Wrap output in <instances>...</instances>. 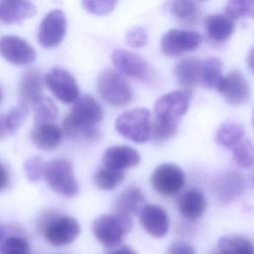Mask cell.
<instances>
[{
  "label": "cell",
  "instance_id": "7a4b0ae2",
  "mask_svg": "<svg viewBox=\"0 0 254 254\" xmlns=\"http://www.w3.org/2000/svg\"><path fill=\"white\" fill-rule=\"evenodd\" d=\"M103 118V109L89 94H83L73 103L70 112L63 121L64 134L71 139L96 140L99 132L96 124Z\"/></svg>",
  "mask_w": 254,
  "mask_h": 254
},
{
  "label": "cell",
  "instance_id": "836d02e7",
  "mask_svg": "<svg viewBox=\"0 0 254 254\" xmlns=\"http://www.w3.org/2000/svg\"><path fill=\"white\" fill-rule=\"evenodd\" d=\"M1 254H31L29 242L21 236L13 235L1 243Z\"/></svg>",
  "mask_w": 254,
  "mask_h": 254
},
{
  "label": "cell",
  "instance_id": "603a6c76",
  "mask_svg": "<svg viewBox=\"0 0 254 254\" xmlns=\"http://www.w3.org/2000/svg\"><path fill=\"white\" fill-rule=\"evenodd\" d=\"M37 12L36 6L30 1H3L0 3V19L6 24L21 22Z\"/></svg>",
  "mask_w": 254,
  "mask_h": 254
},
{
  "label": "cell",
  "instance_id": "277c9868",
  "mask_svg": "<svg viewBox=\"0 0 254 254\" xmlns=\"http://www.w3.org/2000/svg\"><path fill=\"white\" fill-rule=\"evenodd\" d=\"M117 132L135 143L147 142L153 132L152 115L149 109L139 107L120 114L115 122Z\"/></svg>",
  "mask_w": 254,
  "mask_h": 254
},
{
  "label": "cell",
  "instance_id": "4fadbf2b",
  "mask_svg": "<svg viewBox=\"0 0 254 254\" xmlns=\"http://www.w3.org/2000/svg\"><path fill=\"white\" fill-rule=\"evenodd\" d=\"M211 189L216 199L220 203L227 204L244 191L245 180L240 173L234 170H226L213 179Z\"/></svg>",
  "mask_w": 254,
  "mask_h": 254
},
{
  "label": "cell",
  "instance_id": "ab89813d",
  "mask_svg": "<svg viewBox=\"0 0 254 254\" xmlns=\"http://www.w3.org/2000/svg\"><path fill=\"white\" fill-rule=\"evenodd\" d=\"M107 254H137V253L131 247H129L127 245H124V246H121L118 249H115L111 252H108Z\"/></svg>",
  "mask_w": 254,
  "mask_h": 254
},
{
  "label": "cell",
  "instance_id": "7bdbcfd3",
  "mask_svg": "<svg viewBox=\"0 0 254 254\" xmlns=\"http://www.w3.org/2000/svg\"><path fill=\"white\" fill-rule=\"evenodd\" d=\"M3 236H4V228L0 225V242H1L2 239H3Z\"/></svg>",
  "mask_w": 254,
  "mask_h": 254
},
{
  "label": "cell",
  "instance_id": "6da1fadb",
  "mask_svg": "<svg viewBox=\"0 0 254 254\" xmlns=\"http://www.w3.org/2000/svg\"><path fill=\"white\" fill-rule=\"evenodd\" d=\"M190 99V93L180 89L168 92L156 101L152 135L157 143L169 140L177 133L180 120L189 109Z\"/></svg>",
  "mask_w": 254,
  "mask_h": 254
},
{
  "label": "cell",
  "instance_id": "9a60e30c",
  "mask_svg": "<svg viewBox=\"0 0 254 254\" xmlns=\"http://www.w3.org/2000/svg\"><path fill=\"white\" fill-rule=\"evenodd\" d=\"M112 62L121 73L137 79H145L150 71L148 63L142 57L126 50H115Z\"/></svg>",
  "mask_w": 254,
  "mask_h": 254
},
{
  "label": "cell",
  "instance_id": "e0dca14e",
  "mask_svg": "<svg viewBox=\"0 0 254 254\" xmlns=\"http://www.w3.org/2000/svg\"><path fill=\"white\" fill-rule=\"evenodd\" d=\"M140 222L152 236L164 237L169 230V217L166 210L157 204H145L140 211Z\"/></svg>",
  "mask_w": 254,
  "mask_h": 254
},
{
  "label": "cell",
  "instance_id": "1f68e13d",
  "mask_svg": "<svg viewBox=\"0 0 254 254\" xmlns=\"http://www.w3.org/2000/svg\"><path fill=\"white\" fill-rule=\"evenodd\" d=\"M225 14L230 18H254V1L232 0L225 5Z\"/></svg>",
  "mask_w": 254,
  "mask_h": 254
},
{
  "label": "cell",
  "instance_id": "5bb4252c",
  "mask_svg": "<svg viewBox=\"0 0 254 254\" xmlns=\"http://www.w3.org/2000/svg\"><path fill=\"white\" fill-rule=\"evenodd\" d=\"M0 55L16 65H26L36 59L34 48L23 38L6 35L0 38Z\"/></svg>",
  "mask_w": 254,
  "mask_h": 254
},
{
  "label": "cell",
  "instance_id": "f1b7e54d",
  "mask_svg": "<svg viewBox=\"0 0 254 254\" xmlns=\"http://www.w3.org/2000/svg\"><path fill=\"white\" fill-rule=\"evenodd\" d=\"M35 125L54 123L58 116V108L54 101L48 97H42L33 104Z\"/></svg>",
  "mask_w": 254,
  "mask_h": 254
},
{
  "label": "cell",
  "instance_id": "7c38bea8",
  "mask_svg": "<svg viewBox=\"0 0 254 254\" xmlns=\"http://www.w3.org/2000/svg\"><path fill=\"white\" fill-rule=\"evenodd\" d=\"M66 19L60 9L50 11L41 21L38 31V42L44 48L50 49L60 45L65 35Z\"/></svg>",
  "mask_w": 254,
  "mask_h": 254
},
{
  "label": "cell",
  "instance_id": "9c48e42d",
  "mask_svg": "<svg viewBox=\"0 0 254 254\" xmlns=\"http://www.w3.org/2000/svg\"><path fill=\"white\" fill-rule=\"evenodd\" d=\"M185 180V174L179 166L172 163H164L154 170L150 182L158 193L172 196L183 189Z\"/></svg>",
  "mask_w": 254,
  "mask_h": 254
},
{
  "label": "cell",
  "instance_id": "ffe728a7",
  "mask_svg": "<svg viewBox=\"0 0 254 254\" xmlns=\"http://www.w3.org/2000/svg\"><path fill=\"white\" fill-rule=\"evenodd\" d=\"M204 29L208 38L212 41L224 42L233 34L235 23L234 20L226 14H210L204 19Z\"/></svg>",
  "mask_w": 254,
  "mask_h": 254
},
{
  "label": "cell",
  "instance_id": "ee69618b",
  "mask_svg": "<svg viewBox=\"0 0 254 254\" xmlns=\"http://www.w3.org/2000/svg\"><path fill=\"white\" fill-rule=\"evenodd\" d=\"M252 124L254 126V110H253V117H252Z\"/></svg>",
  "mask_w": 254,
  "mask_h": 254
},
{
  "label": "cell",
  "instance_id": "3957f363",
  "mask_svg": "<svg viewBox=\"0 0 254 254\" xmlns=\"http://www.w3.org/2000/svg\"><path fill=\"white\" fill-rule=\"evenodd\" d=\"M132 227L133 219L131 216L114 212L98 216L92 223V232L102 245L113 248L121 244Z\"/></svg>",
  "mask_w": 254,
  "mask_h": 254
},
{
  "label": "cell",
  "instance_id": "d590c367",
  "mask_svg": "<svg viewBox=\"0 0 254 254\" xmlns=\"http://www.w3.org/2000/svg\"><path fill=\"white\" fill-rule=\"evenodd\" d=\"M84 9L94 15H105L110 13L116 6V1H83Z\"/></svg>",
  "mask_w": 254,
  "mask_h": 254
},
{
  "label": "cell",
  "instance_id": "83f0119b",
  "mask_svg": "<svg viewBox=\"0 0 254 254\" xmlns=\"http://www.w3.org/2000/svg\"><path fill=\"white\" fill-rule=\"evenodd\" d=\"M222 62L216 57H210L200 61L199 83L206 88L216 87L222 77Z\"/></svg>",
  "mask_w": 254,
  "mask_h": 254
},
{
  "label": "cell",
  "instance_id": "bcb514c9",
  "mask_svg": "<svg viewBox=\"0 0 254 254\" xmlns=\"http://www.w3.org/2000/svg\"><path fill=\"white\" fill-rule=\"evenodd\" d=\"M0 99H1V92H0Z\"/></svg>",
  "mask_w": 254,
  "mask_h": 254
},
{
  "label": "cell",
  "instance_id": "e575fe53",
  "mask_svg": "<svg viewBox=\"0 0 254 254\" xmlns=\"http://www.w3.org/2000/svg\"><path fill=\"white\" fill-rule=\"evenodd\" d=\"M23 167L26 177L31 182H38L43 177L45 162L40 156H32L24 162Z\"/></svg>",
  "mask_w": 254,
  "mask_h": 254
},
{
  "label": "cell",
  "instance_id": "ba28073f",
  "mask_svg": "<svg viewBox=\"0 0 254 254\" xmlns=\"http://www.w3.org/2000/svg\"><path fill=\"white\" fill-rule=\"evenodd\" d=\"M200 44L201 36L197 32L171 29L162 36L160 48L165 56L178 57L184 53L194 51Z\"/></svg>",
  "mask_w": 254,
  "mask_h": 254
},
{
  "label": "cell",
  "instance_id": "d6986e66",
  "mask_svg": "<svg viewBox=\"0 0 254 254\" xmlns=\"http://www.w3.org/2000/svg\"><path fill=\"white\" fill-rule=\"evenodd\" d=\"M144 193L138 187L130 186L123 190L113 202L115 213L131 216L137 214L143 208Z\"/></svg>",
  "mask_w": 254,
  "mask_h": 254
},
{
  "label": "cell",
  "instance_id": "52a82bcc",
  "mask_svg": "<svg viewBox=\"0 0 254 254\" xmlns=\"http://www.w3.org/2000/svg\"><path fill=\"white\" fill-rule=\"evenodd\" d=\"M42 228L46 240L54 246L68 245L80 233V226L77 220L65 214H47Z\"/></svg>",
  "mask_w": 254,
  "mask_h": 254
},
{
  "label": "cell",
  "instance_id": "60d3db41",
  "mask_svg": "<svg viewBox=\"0 0 254 254\" xmlns=\"http://www.w3.org/2000/svg\"><path fill=\"white\" fill-rule=\"evenodd\" d=\"M246 62H247L248 67L254 73V47L252 49H250V51L248 52L247 58H246Z\"/></svg>",
  "mask_w": 254,
  "mask_h": 254
},
{
  "label": "cell",
  "instance_id": "2e32d148",
  "mask_svg": "<svg viewBox=\"0 0 254 254\" xmlns=\"http://www.w3.org/2000/svg\"><path fill=\"white\" fill-rule=\"evenodd\" d=\"M140 154L132 147L117 145L109 147L102 156L104 167L122 172L125 169L136 167L140 164Z\"/></svg>",
  "mask_w": 254,
  "mask_h": 254
},
{
  "label": "cell",
  "instance_id": "5b68a950",
  "mask_svg": "<svg viewBox=\"0 0 254 254\" xmlns=\"http://www.w3.org/2000/svg\"><path fill=\"white\" fill-rule=\"evenodd\" d=\"M43 177L49 187L61 195L71 197L78 192L72 165L65 159H55L45 163Z\"/></svg>",
  "mask_w": 254,
  "mask_h": 254
},
{
  "label": "cell",
  "instance_id": "ac0fdd59",
  "mask_svg": "<svg viewBox=\"0 0 254 254\" xmlns=\"http://www.w3.org/2000/svg\"><path fill=\"white\" fill-rule=\"evenodd\" d=\"M206 198L203 192L195 188L185 191L178 199L180 213L189 220L199 218L206 209Z\"/></svg>",
  "mask_w": 254,
  "mask_h": 254
},
{
  "label": "cell",
  "instance_id": "74e56055",
  "mask_svg": "<svg viewBox=\"0 0 254 254\" xmlns=\"http://www.w3.org/2000/svg\"><path fill=\"white\" fill-rule=\"evenodd\" d=\"M168 254H195L193 247L183 241H178L173 243L168 250Z\"/></svg>",
  "mask_w": 254,
  "mask_h": 254
},
{
  "label": "cell",
  "instance_id": "f546056e",
  "mask_svg": "<svg viewBox=\"0 0 254 254\" xmlns=\"http://www.w3.org/2000/svg\"><path fill=\"white\" fill-rule=\"evenodd\" d=\"M123 179V172L103 167L95 172L93 176V184L100 190H110L115 189Z\"/></svg>",
  "mask_w": 254,
  "mask_h": 254
},
{
  "label": "cell",
  "instance_id": "7402d4cb",
  "mask_svg": "<svg viewBox=\"0 0 254 254\" xmlns=\"http://www.w3.org/2000/svg\"><path fill=\"white\" fill-rule=\"evenodd\" d=\"M33 144L44 151L56 149L62 140V130L54 123L35 125L30 133Z\"/></svg>",
  "mask_w": 254,
  "mask_h": 254
},
{
  "label": "cell",
  "instance_id": "f35d334b",
  "mask_svg": "<svg viewBox=\"0 0 254 254\" xmlns=\"http://www.w3.org/2000/svg\"><path fill=\"white\" fill-rule=\"evenodd\" d=\"M9 185V174L5 166L0 162V191L7 189Z\"/></svg>",
  "mask_w": 254,
  "mask_h": 254
},
{
  "label": "cell",
  "instance_id": "8fae6325",
  "mask_svg": "<svg viewBox=\"0 0 254 254\" xmlns=\"http://www.w3.org/2000/svg\"><path fill=\"white\" fill-rule=\"evenodd\" d=\"M45 83L50 91L62 102L71 103L78 98V86L75 78L65 69L54 67L45 75Z\"/></svg>",
  "mask_w": 254,
  "mask_h": 254
},
{
  "label": "cell",
  "instance_id": "484cf974",
  "mask_svg": "<svg viewBox=\"0 0 254 254\" xmlns=\"http://www.w3.org/2000/svg\"><path fill=\"white\" fill-rule=\"evenodd\" d=\"M171 14L181 25L193 26L199 21L201 12L197 3L180 0L172 2Z\"/></svg>",
  "mask_w": 254,
  "mask_h": 254
},
{
  "label": "cell",
  "instance_id": "b9f144b4",
  "mask_svg": "<svg viewBox=\"0 0 254 254\" xmlns=\"http://www.w3.org/2000/svg\"><path fill=\"white\" fill-rule=\"evenodd\" d=\"M6 132H8L7 127H6V121H5V116L0 114V139H2Z\"/></svg>",
  "mask_w": 254,
  "mask_h": 254
},
{
  "label": "cell",
  "instance_id": "d6a6232c",
  "mask_svg": "<svg viewBox=\"0 0 254 254\" xmlns=\"http://www.w3.org/2000/svg\"><path fill=\"white\" fill-rule=\"evenodd\" d=\"M29 114L28 105L24 102L17 104L16 106L12 107L7 115H5L6 127L9 133L16 132L25 122L27 116Z\"/></svg>",
  "mask_w": 254,
  "mask_h": 254
},
{
  "label": "cell",
  "instance_id": "cb8c5ba5",
  "mask_svg": "<svg viewBox=\"0 0 254 254\" xmlns=\"http://www.w3.org/2000/svg\"><path fill=\"white\" fill-rule=\"evenodd\" d=\"M43 77L39 70L29 69L27 70L19 85V92L22 98V102L34 104L40 98L43 97Z\"/></svg>",
  "mask_w": 254,
  "mask_h": 254
},
{
  "label": "cell",
  "instance_id": "8992f818",
  "mask_svg": "<svg viewBox=\"0 0 254 254\" xmlns=\"http://www.w3.org/2000/svg\"><path fill=\"white\" fill-rule=\"evenodd\" d=\"M97 90L103 100L111 106L122 107L132 100V90L127 80L111 68H106L98 76Z\"/></svg>",
  "mask_w": 254,
  "mask_h": 254
},
{
  "label": "cell",
  "instance_id": "4dcf8cb0",
  "mask_svg": "<svg viewBox=\"0 0 254 254\" xmlns=\"http://www.w3.org/2000/svg\"><path fill=\"white\" fill-rule=\"evenodd\" d=\"M233 161L242 168L254 166V144L249 139H243L232 149Z\"/></svg>",
  "mask_w": 254,
  "mask_h": 254
},
{
  "label": "cell",
  "instance_id": "44dd1931",
  "mask_svg": "<svg viewBox=\"0 0 254 254\" xmlns=\"http://www.w3.org/2000/svg\"><path fill=\"white\" fill-rule=\"evenodd\" d=\"M200 61L194 58H186L174 67V75L179 85L189 91L199 84Z\"/></svg>",
  "mask_w": 254,
  "mask_h": 254
},
{
  "label": "cell",
  "instance_id": "30bf717a",
  "mask_svg": "<svg viewBox=\"0 0 254 254\" xmlns=\"http://www.w3.org/2000/svg\"><path fill=\"white\" fill-rule=\"evenodd\" d=\"M215 88L221 97L231 105L245 104L250 98L249 83L239 70H231L222 75Z\"/></svg>",
  "mask_w": 254,
  "mask_h": 254
},
{
  "label": "cell",
  "instance_id": "f6af8a7d",
  "mask_svg": "<svg viewBox=\"0 0 254 254\" xmlns=\"http://www.w3.org/2000/svg\"><path fill=\"white\" fill-rule=\"evenodd\" d=\"M252 182H253V184H254V173H253V175H252Z\"/></svg>",
  "mask_w": 254,
  "mask_h": 254
},
{
  "label": "cell",
  "instance_id": "8d00e7d4",
  "mask_svg": "<svg viewBox=\"0 0 254 254\" xmlns=\"http://www.w3.org/2000/svg\"><path fill=\"white\" fill-rule=\"evenodd\" d=\"M126 42L132 48H142L148 42L147 33L142 27H133L126 34Z\"/></svg>",
  "mask_w": 254,
  "mask_h": 254
},
{
  "label": "cell",
  "instance_id": "4316f807",
  "mask_svg": "<svg viewBox=\"0 0 254 254\" xmlns=\"http://www.w3.org/2000/svg\"><path fill=\"white\" fill-rule=\"evenodd\" d=\"M212 254H254V245L243 236L227 235L219 239Z\"/></svg>",
  "mask_w": 254,
  "mask_h": 254
},
{
  "label": "cell",
  "instance_id": "d4e9b609",
  "mask_svg": "<svg viewBox=\"0 0 254 254\" xmlns=\"http://www.w3.org/2000/svg\"><path fill=\"white\" fill-rule=\"evenodd\" d=\"M243 127L234 121H225L216 130L214 140L225 149H233L244 138Z\"/></svg>",
  "mask_w": 254,
  "mask_h": 254
}]
</instances>
